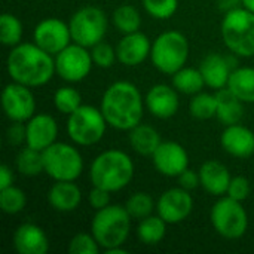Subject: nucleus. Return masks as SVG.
I'll use <instances>...</instances> for the list:
<instances>
[{
    "label": "nucleus",
    "instance_id": "obj_24",
    "mask_svg": "<svg viewBox=\"0 0 254 254\" xmlns=\"http://www.w3.org/2000/svg\"><path fill=\"white\" fill-rule=\"evenodd\" d=\"M217 98V113L216 118L225 125L240 124L244 116V103L226 86L216 92Z\"/></svg>",
    "mask_w": 254,
    "mask_h": 254
},
{
    "label": "nucleus",
    "instance_id": "obj_8",
    "mask_svg": "<svg viewBox=\"0 0 254 254\" xmlns=\"http://www.w3.org/2000/svg\"><path fill=\"white\" fill-rule=\"evenodd\" d=\"M45 173L55 182H74L83 171V158L80 152L68 144L55 141L43 152Z\"/></svg>",
    "mask_w": 254,
    "mask_h": 254
},
{
    "label": "nucleus",
    "instance_id": "obj_20",
    "mask_svg": "<svg viewBox=\"0 0 254 254\" xmlns=\"http://www.w3.org/2000/svg\"><path fill=\"white\" fill-rule=\"evenodd\" d=\"M13 247L19 254H45L49 250V240L40 226L22 223L13 232Z\"/></svg>",
    "mask_w": 254,
    "mask_h": 254
},
{
    "label": "nucleus",
    "instance_id": "obj_18",
    "mask_svg": "<svg viewBox=\"0 0 254 254\" xmlns=\"http://www.w3.org/2000/svg\"><path fill=\"white\" fill-rule=\"evenodd\" d=\"M150 51H152L150 39L141 31L124 34V37L119 40L116 46L118 60L121 64L127 67L140 65L143 61L147 60V57H150Z\"/></svg>",
    "mask_w": 254,
    "mask_h": 254
},
{
    "label": "nucleus",
    "instance_id": "obj_30",
    "mask_svg": "<svg viewBox=\"0 0 254 254\" xmlns=\"http://www.w3.org/2000/svg\"><path fill=\"white\" fill-rule=\"evenodd\" d=\"M112 21H113V25L116 27V30L121 31L122 34L140 31V27H141V15L131 4L118 6L113 10Z\"/></svg>",
    "mask_w": 254,
    "mask_h": 254
},
{
    "label": "nucleus",
    "instance_id": "obj_26",
    "mask_svg": "<svg viewBox=\"0 0 254 254\" xmlns=\"http://www.w3.org/2000/svg\"><path fill=\"white\" fill-rule=\"evenodd\" d=\"M228 88L243 103H254V67L234 68L228 82Z\"/></svg>",
    "mask_w": 254,
    "mask_h": 254
},
{
    "label": "nucleus",
    "instance_id": "obj_4",
    "mask_svg": "<svg viewBox=\"0 0 254 254\" xmlns=\"http://www.w3.org/2000/svg\"><path fill=\"white\" fill-rule=\"evenodd\" d=\"M225 46L235 55L254 57V13L243 7L229 9L220 25Z\"/></svg>",
    "mask_w": 254,
    "mask_h": 254
},
{
    "label": "nucleus",
    "instance_id": "obj_9",
    "mask_svg": "<svg viewBox=\"0 0 254 254\" xmlns=\"http://www.w3.org/2000/svg\"><path fill=\"white\" fill-rule=\"evenodd\" d=\"M68 27L74 43L92 48L104 40L109 21L103 9L97 6H83L71 15Z\"/></svg>",
    "mask_w": 254,
    "mask_h": 254
},
{
    "label": "nucleus",
    "instance_id": "obj_38",
    "mask_svg": "<svg viewBox=\"0 0 254 254\" xmlns=\"http://www.w3.org/2000/svg\"><path fill=\"white\" fill-rule=\"evenodd\" d=\"M91 55H92L94 64L100 68H110L115 64V61L118 60L116 48H113L112 45H109L106 42H100L95 46H92Z\"/></svg>",
    "mask_w": 254,
    "mask_h": 254
},
{
    "label": "nucleus",
    "instance_id": "obj_36",
    "mask_svg": "<svg viewBox=\"0 0 254 254\" xmlns=\"http://www.w3.org/2000/svg\"><path fill=\"white\" fill-rule=\"evenodd\" d=\"M67 250L70 254H98L101 247L95 240V237L92 235V232L91 234L80 232L70 240Z\"/></svg>",
    "mask_w": 254,
    "mask_h": 254
},
{
    "label": "nucleus",
    "instance_id": "obj_17",
    "mask_svg": "<svg viewBox=\"0 0 254 254\" xmlns=\"http://www.w3.org/2000/svg\"><path fill=\"white\" fill-rule=\"evenodd\" d=\"M25 144L43 152L51 144L57 141L58 135V125L57 121L46 113H36L31 119L25 124Z\"/></svg>",
    "mask_w": 254,
    "mask_h": 254
},
{
    "label": "nucleus",
    "instance_id": "obj_13",
    "mask_svg": "<svg viewBox=\"0 0 254 254\" xmlns=\"http://www.w3.org/2000/svg\"><path fill=\"white\" fill-rule=\"evenodd\" d=\"M33 42L55 57L73 40L68 24L58 18H46L36 25L33 31Z\"/></svg>",
    "mask_w": 254,
    "mask_h": 254
},
{
    "label": "nucleus",
    "instance_id": "obj_15",
    "mask_svg": "<svg viewBox=\"0 0 254 254\" xmlns=\"http://www.w3.org/2000/svg\"><path fill=\"white\" fill-rule=\"evenodd\" d=\"M155 168L165 177H179L189 168V155L177 141H162L152 155Z\"/></svg>",
    "mask_w": 254,
    "mask_h": 254
},
{
    "label": "nucleus",
    "instance_id": "obj_16",
    "mask_svg": "<svg viewBox=\"0 0 254 254\" xmlns=\"http://www.w3.org/2000/svg\"><path fill=\"white\" fill-rule=\"evenodd\" d=\"M144 104L155 118L170 119L176 116L180 107L179 91L167 83L153 85L144 97Z\"/></svg>",
    "mask_w": 254,
    "mask_h": 254
},
{
    "label": "nucleus",
    "instance_id": "obj_10",
    "mask_svg": "<svg viewBox=\"0 0 254 254\" xmlns=\"http://www.w3.org/2000/svg\"><path fill=\"white\" fill-rule=\"evenodd\" d=\"M214 231L226 240H240L249 229V216L243 204L229 196L220 198L210 211Z\"/></svg>",
    "mask_w": 254,
    "mask_h": 254
},
{
    "label": "nucleus",
    "instance_id": "obj_2",
    "mask_svg": "<svg viewBox=\"0 0 254 254\" xmlns=\"http://www.w3.org/2000/svg\"><path fill=\"white\" fill-rule=\"evenodd\" d=\"M100 109L109 127L119 131H129L141 124L143 97L134 83L118 80L104 91Z\"/></svg>",
    "mask_w": 254,
    "mask_h": 254
},
{
    "label": "nucleus",
    "instance_id": "obj_44",
    "mask_svg": "<svg viewBox=\"0 0 254 254\" xmlns=\"http://www.w3.org/2000/svg\"><path fill=\"white\" fill-rule=\"evenodd\" d=\"M106 254H127L128 253V250H125V249H122V246H119V247H113V249H109V250H104Z\"/></svg>",
    "mask_w": 254,
    "mask_h": 254
},
{
    "label": "nucleus",
    "instance_id": "obj_32",
    "mask_svg": "<svg viewBox=\"0 0 254 254\" xmlns=\"http://www.w3.org/2000/svg\"><path fill=\"white\" fill-rule=\"evenodd\" d=\"M22 22L12 13H3L0 16V42L4 46L13 48L21 43L22 39Z\"/></svg>",
    "mask_w": 254,
    "mask_h": 254
},
{
    "label": "nucleus",
    "instance_id": "obj_40",
    "mask_svg": "<svg viewBox=\"0 0 254 254\" xmlns=\"http://www.w3.org/2000/svg\"><path fill=\"white\" fill-rule=\"evenodd\" d=\"M110 193L109 190L103 189V188H98V186H92L89 195H88V201H89V205L98 211L107 205H110Z\"/></svg>",
    "mask_w": 254,
    "mask_h": 254
},
{
    "label": "nucleus",
    "instance_id": "obj_42",
    "mask_svg": "<svg viewBox=\"0 0 254 254\" xmlns=\"http://www.w3.org/2000/svg\"><path fill=\"white\" fill-rule=\"evenodd\" d=\"M177 179H179V186L186 189V190H189V192L196 189L198 186H201L199 173H196L193 170H189V168H186Z\"/></svg>",
    "mask_w": 254,
    "mask_h": 254
},
{
    "label": "nucleus",
    "instance_id": "obj_25",
    "mask_svg": "<svg viewBox=\"0 0 254 254\" xmlns=\"http://www.w3.org/2000/svg\"><path fill=\"white\" fill-rule=\"evenodd\" d=\"M128 132H129L128 140L132 150L143 156H152L155 150L159 147V144L162 143L158 129L146 124H138Z\"/></svg>",
    "mask_w": 254,
    "mask_h": 254
},
{
    "label": "nucleus",
    "instance_id": "obj_3",
    "mask_svg": "<svg viewBox=\"0 0 254 254\" xmlns=\"http://www.w3.org/2000/svg\"><path fill=\"white\" fill-rule=\"evenodd\" d=\"M134 179V162L128 153L109 149L101 152L91 164L89 180L92 186L103 188L109 192L125 189Z\"/></svg>",
    "mask_w": 254,
    "mask_h": 254
},
{
    "label": "nucleus",
    "instance_id": "obj_5",
    "mask_svg": "<svg viewBox=\"0 0 254 254\" xmlns=\"http://www.w3.org/2000/svg\"><path fill=\"white\" fill-rule=\"evenodd\" d=\"M131 216L125 205H107L92 217L91 232L103 250L124 246L131 231Z\"/></svg>",
    "mask_w": 254,
    "mask_h": 254
},
{
    "label": "nucleus",
    "instance_id": "obj_34",
    "mask_svg": "<svg viewBox=\"0 0 254 254\" xmlns=\"http://www.w3.org/2000/svg\"><path fill=\"white\" fill-rule=\"evenodd\" d=\"M54 106L63 115H71L82 106V97L77 89L71 86H63L54 94Z\"/></svg>",
    "mask_w": 254,
    "mask_h": 254
},
{
    "label": "nucleus",
    "instance_id": "obj_19",
    "mask_svg": "<svg viewBox=\"0 0 254 254\" xmlns=\"http://www.w3.org/2000/svg\"><path fill=\"white\" fill-rule=\"evenodd\" d=\"M220 144L234 158H250L254 155V132L241 124L228 125L220 135Z\"/></svg>",
    "mask_w": 254,
    "mask_h": 254
},
{
    "label": "nucleus",
    "instance_id": "obj_27",
    "mask_svg": "<svg viewBox=\"0 0 254 254\" xmlns=\"http://www.w3.org/2000/svg\"><path fill=\"white\" fill-rule=\"evenodd\" d=\"M167 222L158 216H147L140 220L137 226V238L144 246H156L167 235Z\"/></svg>",
    "mask_w": 254,
    "mask_h": 254
},
{
    "label": "nucleus",
    "instance_id": "obj_39",
    "mask_svg": "<svg viewBox=\"0 0 254 254\" xmlns=\"http://www.w3.org/2000/svg\"><path fill=\"white\" fill-rule=\"evenodd\" d=\"M252 192V186H250V180L244 176H235L231 179V183H229V188H228V192L226 195L232 199H237L240 202L246 201L249 198Z\"/></svg>",
    "mask_w": 254,
    "mask_h": 254
},
{
    "label": "nucleus",
    "instance_id": "obj_1",
    "mask_svg": "<svg viewBox=\"0 0 254 254\" xmlns=\"http://www.w3.org/2000/svg\"><path fill=\"white\" fill-rule=\"evenodd\" d=\"M6 70L13 82L30 88L46 85L55 71V58L34 42H21L13 46L6 58Z\"/></svg>",
    "mask_w": 254,
    "mask_h": 254
},
{
    "label": "nucleus",
    "instance_id": "obj_45",
    "mask_svg": "<svg viewBox=\"0 0 254 254\" xmlns=\"http://www.w3.org/2000/svg\"><path fill=\"white\" fill-rule=\"evenodd\" d=\"M241 3H243V6H244L246 9L252 10L254 13V0H241Z\"/></svg>",
    "mask_w": 254,
    "mask_h": 254
},
{
    "label": "nucleus",
    "instance_id": "obj_6",
    "mask_svg": "<svg viewBox=\"0 0 254 254\" xmlns=\"http://www.w3.org/2000/svg\"><path fill=\"white\" fill-rule=\"evenodd\" d=\"M189 51L186 36L177 30H168L161 33L152 43L150 58L156 70L173 76L188 63Z\"/></svg>",
    "mask_w": 254,
    "mask_h": 254
},
{
    "label": "nucleus",
    "instance_id": "obj_41",
    "mask_svg": "<svg viewBox=\"0 0 254 254\" xmlns=\"http://www.w3.org/2000/svg\"><path fill=\"white\" fill-rule=\"evenodd\" d=\"M24 122H13L7 131H6V140L10 146H21L22 143H25L27 138V132H25V125H22Z\"/></svg>",
    "mask_w": 254,
    "mask_h": 254
},
{
    "label": "nucleus",
    "instance_id": "obj_31",
    "mask_svg": "<svg viewBox=\"0 0 254 254\" xmlns=\"http://www.w3.org/2000/svg\"><path fill=\"white\" fill-rule=\"evenodd\" d=\"M189 113L199 121H208L216 116L217 113V98L216 94L208 92H198L192 97L189 103Z\"/></svg>",
    "mask_w": 254,
    "mask_h": 254
},
{
    "label": "nucleus",
    "instance_id": "obj_7",
    "mask_svg": "<svg viewBox=\"0 0 254 254\" xmlns=\"http://www.w3.org/2000/svg\"><path fill=\"white\" fill-rule=\"evenodd\" d=\"M107 121L101 112L89 104H82L77 110L68 115L67 134L77 146H94L101 141L106 134Z\"/></svg>",
    "mask_w": 254,
    "mask_h": 254
},
{
    "label": "nucleus",
    "instance_id": "obj_33",
    "mask_svg": "<svg viewBox=\"0 0 254 254\" xmlns=\"http://www.w3.org/2000/svg\"><path fill=\"white\" fill-rule=\"evenodd\" d=\"M27 205V196L22 189L16 186H9L0 189V208L6 214H18Z\"/></svg>",
    "mask_w": 254,
    "mask_h": 254
},
{
    "label": "nucleus",
    "instance_id": "obj_43",
    "mask_svg": "<svg viewBox=\"0 0 254 254\" xmlns=\"http://www.w3.org/2000/svg\"><path fill=\"white\" fill-rule=\"evenodd\" d=\"M13 185V173L9 165H1L0 167V189L9 188Z\"/></svg>",
    "mask_w": 254,
    "mask_h": 254
},
{
    "label": "nucleus",
    "instance_id": "obj_14",
    "mask_svg": "<svg viewBox=\"0 0 254 254\" xmlns=\"http://www.w3.org/2000/svg\"><path fill=\"white\" fill-rule=\"evenodd\" d=\"M192 210H193V198L189 190L180 186L165 190L156 202L158 214L168 225H177L185 222L190 216Z\"/></svg>",
    "mask_w": 254,
    "mask_h": 254
},
{
    "label": "nucleus",
    "instance_id": "obj_35",
    "mask_svg": "<svg viewBox=\"0 0 254 254\" xmlns=\"http://www.w3.org/2000/svg\"><path fill=\"white\" fill-rule=\"evenodd\" d=\"M125 208L132 219L141 220L147 216H152L155 210V201L146 192H135L127 199Z\"/></svg>",
    "mask_w": 254,
    "mask_h": 254
},
{
    "label": "nucleus",
    "instance_id": "obj_29",
    "mask_svg": "<svg viewBox=\"0 0 254 254\" xmlns=\"http://www.w3.org/2000/svg\"><path fill=\"white\" fill-rule=\"evenodd\" d=\"M15 164H16V170L25 177H36L45 173L43 153L27 144L18 152Z\"/></svg>",
    "mask_w": 254,
    "mask_h": 254
},
{
    "label": "nucleus",
    "instance_id": "obj_22",
    "mask_svg": "<svg viewBox=\"0 0 254 254\" xmlns=\"http://www.w3.org/2000/svg\"><path fill=\"white\" fill-rule=\"evenodd\" d=\"M199 70L202 73L205 85L219 91L228 86L234 68L228 57H223L220 54H210L201 61Z\"/></svg>",
    "mask_w": 254,
    "mask_h": 254
},
{
    "label": "nucleus",
    "instance_id": "obj_21",
    "mask_svg": "<svg viewBox=\"0 0 254 254\" xmlns=\"http://www.w3.org/2000/svg\"><path fill=\"white\" fill-rule=\"evenodd\" d=\"M198 173L201 179V186L204 188L205 192L214 196L226 195L232 177L228 167L223 162L216 159L205 161Z\"/></svg>",
    "mask_w": 254,
    "mask_h": 254
},
{
    "label": "nucleus",
    "instance_id": "obj_37",
    "mask_svg": "<svg viewBox=\"0 0 254 254\" xmlns=\"http://www.w3.org/2000/svg\"><path fill=\"white\" fill-rule=\"evenodd\" d=\"M146 12L155 19H168L179 9V0H143Z\"/></svg>",
    "mask_w": 254,
    "mask_h": 254
},
{
    "label": "nucleus",
    "instance_id": "obj_28",
    "mask_svg": "<svg viewBox=\"0 0 254 254\" xmlns=\"http://www.w3.org/2000/svg\"><path fill=\"white\" fill-rule=\"evenodd\" d=\"M173 86L186 95H195L202 91L205 86V80L199 68L193 67H183L173 74Z\"/></svg>",
    "mask_w": 254,
    "mask_h": 254
},
{
    "label": "nucleus",
    "instance_id": "obj_11",
    "mask_svg": "<svg viewBox=\"0 0 254 254\" xmlns=\"http://www.w3.org/2000/svg\"><path fill=\"white\" fill-rule=\"evenodd\" d=\"M94 65L91 51L88 48L71 42L67 48L55 55V71L57 74L70 83L82 82Z\"/></svg>",
    "mask_w": 254,
    "mask_h": 254
},
{
    "label": "nucleus",
    "instance_id": "obj_23",
    "mask_svg": "<svg viewBox=\"0 0 254 254\" xmlns=\"http://www.w3.org/2000/svg\"><path fill=\"white\" fill-rule=\"evenodd\" d=\"M48 201L55 211L70 213L80 205L82 192L74 182H55L48 192Z\"/></svg>",
    "mask_w": 254,
    "mask_h": 254
},
{
    "label": "nucleus",
    "instance_id": "obj_12",
    "mask_svg": "<svg viewBox=\"0 0 254 254\" xmlns=\"http://www.w3.org/2000/svg\"><path fill=\"white\" fill-rule=\"evenodd\" d=\"M1 106L10 122H27L36 115V98L31 88L13 80L3 89Z\"/></svg>",
    "mask_w": 254,
    "mask_h": 254
}]
</instances>
